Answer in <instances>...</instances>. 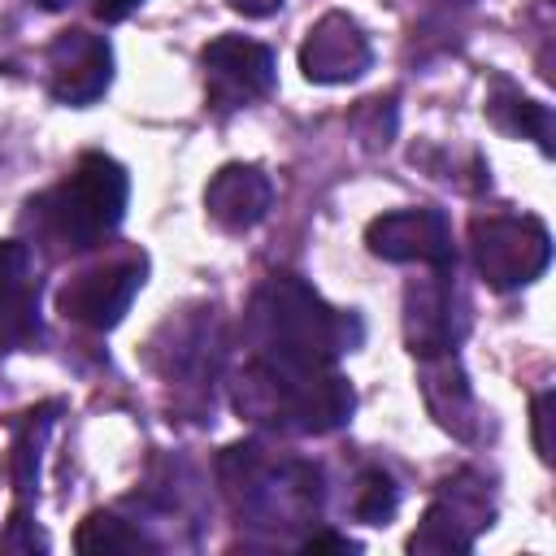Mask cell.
Instances as JSON below:
<instances>
[{"mask_svg":"<svg viewBox=\"0 0 556 556\" xmlns=\"http://www.w3.org/2000/svg\"><path fill=\"white\" fill-rule=\"evenodd\" d=\"M547 421H552V391H539L534 404H530V426H534V452H539V460H552Z\"/></svg>","mask_w":556,"mask_h":556,"instance_id":"cell-21","label":"cell"},{"mask_svg":"<svg viewBox=\"0 0 556 556\" xmlns=\"http://www.w3.org/2000/svg\"><path fill=\"white\" fill-rule=\"evenodd\" d=\"M200 65H204V83L217 109H239L243 100L269 96L278 78L274 52L243 35H217L213 43H204Z\"/></svg>","mask_w":556,"mask_h":556,"instance_id":"cell-8","label":"cell"},{"mask_svg":"<svg viewBox=\"0 0 556 556\" xmlns=\"http://www.w3.org/2000/svg\"><path fill=\"white\" fill-rule=\"evenodd\" d=\"M35 4H39V9H48V13H56V9H65L70 0H35Z\"/></svg>","mask_w":556,"mask_h":556,"instance_id":"cell-25","label":"cell"},{"mask_svg":"<svg viewBox=\"0 0 556 556\" xmlns=\"http://www.w3.org/2000/svg\"><path fill=\"white\" fill-rule=\"evenodd\" d=\"M56 413H61V404L30 408V413H22V421L13 430V491L22 504L39 491V452H43V434Z\"/></svg>","mask_w":556,"mask_h":556,"instance_id":"cell-17","label":"cell"},{"mask_svg":"<svg viewBox=\"0 0 556 556\" xmlns=\"http://www.w3.org/2000/svg\"><path fill=\"white\" fill-rule=\"evenodd\" d=\"M400 508V486L391 482L387 469H365L356 478V491H352V517L365 521V526H387Z\"/></svg>","mask_w":556,"mask_h":556,"instance_id":"cell-19","label":"cell"},{"mask_svg":"<svg viewBox=\"0 0 556 556\" xmlns=\"http://www.w3.org/2000/svg\"><path fill=\"white\" fill-rule=\"evenodd\" d=\"M139 4H143V0H91V13H96L100 22H126Z\"/></svg>","mask_w":556,"mask_h":556,"instance_id":"cell-23","label":"cell"},{"mask_svg":"<svg viewBox=\"0 0 556 556\" xmlns=\"http://www.w3.org/2000/svg\"><path fill=\"white\" fill-rule=\"evenodd\" d=\"M374 61V48L365 30L348 13H326L300 43V70L308 83L334 87V83H356Z\"/></svg>","mask_w":556,"mask_h":556,"instance_id":"cell-11","label":"cell"},{"mask_svg":"<svg viewBox=\"0 0 556 556\" xmlns=\"http://www.w3.org/2000/svg\"><path fill=\"white\" fill-rule=\"evenodd\" d=\"M469 248L478 274L495 291H513L534 282L552 265V239L547 226L534 217H473L469 226Z\"/></svg>","mask_w":556,"mask_h":556,"instance_id":"cell-5","label":"cell"},{"mask_svg":"<svg viewBox=\"0 0 556 556\" xmlns=\"http://www.w3.org/2000/svg\"><path fill=\"white\" fill-rule=\"evenodd\" d=\"M491 526V504L486 491L460 473L452 482H443L439 500L426 508L417 534L408 539V552H469L478 530Z\"/></svg>","mask_w":556,"mask_h":556,"instance_id":"cell-10","label":"cell"},{"mask_svg":"<svg viewBox=\"0 0 556 556\" xmlns=\"http://www.w3.org/2000/svg\"><path fill=\"white\" fill-rule=\"evenodd\" d=\"M235 13H243V17H269V13H278L282 9V0H226Z\"/></svg>","mask_w":556,"mask_h":556,"instance_id":"cell-24","label":"cell"},{"mask_svg":"<svg viewBox=\"0 0 556 556\" xmlns=\"http://www.w3.org/2000/svg\"><path fill=\"white\" fill-rule=\"evenodd\" d=\"M235 408L243 417L278 426V430L330 434L352 417L356 391L334 369L295 374V369H278V365H265L252 356L235 382Z\"/></svg>","mask_w":556,"mask_h":556,"instance_id":"cell-3","label":"cell"},{"mask_svg":"<svg viewBox=\"0 0 556 556\" xmlns=\"http://www.w3.org/2000/svg\"><path fill=\"white\" fill-rule=\"evenodd\" d=\"M243 334L256 361L313 374V369H334V361L365 339V326L356 313L330 308L304 278L274 274L252 291Z\"/></svg>","mask_w":556,"mask_h":556,"instance_id":"cell-1","label":"cell"},{"mask_svg":"<svg viewBox=\"0 0 556 556\" xmlns=\"http://www.w3.org/2000/svg\"><path fill=\"white\" fill-rule=\"evenodd\" d=\"M74 547H78L83 556H130V552H156V543H152L139 526L122 521L117 513H91V517L78 526Z\"/></svg>","mask_w":556,"mask_h":556,"instance_id":"cell-18","label":"cell"},{"mask_svg":"<svg viewBox=\"0 0 556 556\" xmlns=\"http://www.w3.org/2000/svg\"><path fill=\"white\" fill-rule=\"evenodd\" d=\"M0 547H4V552H35V547L43 552V547H48V539H43L39 530H30L26 504H22V508H17L13 517H9V530L0 534Z\"/></svg>","mask_w":556,"mask_h":556,"instance_id":"cell-20","label":"cell"},{"mask_svg":"<svg viewBox=\"0 0 556 556\" xmlns=\"http://www.w3.org/2000/svg\"><path fill=\"white\" fill-rule=\"evenodd\" d=\"M269 204H274V182H269V174L256 169V165H243V161L222 165V169L208 178V187H204V208H208V217H213L222 230H230V235L261 226L265 213H269Z\"/></svg>","mask_w":556,"mask_h":556,"instance_id":"cell-12","label":"cell"},{"mask_svg":"<svg viewBox=\"0 0 556 556\" xmlns=\"http://www.w3.org/2000/svg\"><path fill=\"white\" fill-rule=\"evenodd\" d=\"M39 287L30 278V248L0 239V352L39 339Z\"/></svg>","mask_w":556,"mask_h":556,"instance_id":"cell-13","label":"cell"},{"mask_svg":"<svg viewBox=\"0 0 556 556\" xmlns=\"http://www.w3.org/2000/svg\"><path fill=\"white\" fill-rule=\"evenodd\" d=\"M486 117L504 130V135H517V139H534L547 156H552V109L521 96L513 83L495 78L491 96H486Z\"/></svg>","mask_w":556,"mask_h":556,"instance_id":"cell-16","label":"cell"},{"mask_svg":"<svg viewBox=\"0 0 556 556\" xmlns=\"http://www.w3.org/2000/svg\"><path fill=\"white\" fill-rule=\"evenodd\" d=\"M143 274H148V261H143V256L109 261V265L83 269V274H74V278L56 291V308H61L70 321H83V326H91V330H113V326L130 313V300L139 295Z\"/></svg>","mask_w":556,"mask_h":556,"instance_id":"cell-6","label":"cell"},{"mask_svg":"<svg viewBox=\"0 0 556 556\" xmlns=\"http://www.w3.org/2000/svg\"><path fill=\"white\" fill-rule=\"evenodd\" d=\"M404 339L413 356L447 352L456 330H452V269H434L430 278L413 282L404 291Z\"/></svg>","mask_w":556,"mask_h":556,"instance_id":"cell-14","label":"cell"},{"mask_svg":"<svg viewBox=\"0 0 556 556\" xmlns=\"http://www.w3.org/2000/svg\"><path fill=\"white\" fill-rule=\"evenodd\" d=\"M304 552L308 556H321V552H361V543H352L348 534H313V539H304Z\"/></svg>","mask_w":556,"mask_h":556,"instance_id":"cell-22","label":"cell"},{"mask_svg":"<svg viewBox=\"0 0 556 556\" xmlns=\"http://www.w3.org/2000/svg\"><path fill=\"white\" fill-rule=\"evenodd\" d=\"M222 486L239 504V513L261 526H300L321 508V469L308 460H269L256 443H235L217 460Z\"/></svg>","mask_w":556,"mask_h":556,"instance_id":"cell-4","label":"cell"},{"mask_svg":"<svg viewBox=\"0 0 556 556\" xmlns=\"http://www.w3.org/2000/svg\"><path fill=\"white\" fill-rule=\"evenodd\" d=\"M417 361H421V395H426L430 417L443 430H452L456 439H473L478 434V404H473V391H469L452 348L417 356Z\"/></svg>","mask_w":556,"mask_h":556,"instance_id":"cell-15","label":"cell"},{"mask_svg":"<svg viewBox=\"0 0 556 556\" xmlns=\"http://www.w3.org/2000/svg\"><path fill=\"white\" fill-rule=\"evenodd\" d=\"M113 83V48L91 30H61L48 43V91L61 104H91Z\"/></svg>","mask_w":556,"mask_h":556,"instance_id":"cell-9","label":"cell"},{"mask_svg":"<svg viewBox=\"0 0 556 556\" xmlns=\"http://www.w3.org/2000/svg\"><path fill=\"white\" fill-rule=\"evenodd\" d=\"M130 200V174L104 156V152H83L74 174H65L52 191L35 195L30 222L35 230L56 243V252H87L100 248L126 217Z\"/></svg>","mask_w":556,"mask_h":556,"instance_id":"cell-2","label":"cell"},{"mask_svg":"<svg viewBox=\"0 0 556 556\" xmlns=\"http://www.w3.org/2000/svg\"><path fill=\"white\" fill-rule=\"evenodd\" d=\"M365 243L374 256L395 265H426V269H452L456 248L447 217L439 208H395L365 226Z\"/></svg>","mask_w":556,"mask_h":556,"instance_id":"cell-7","label":"cell"}]
</instances>
